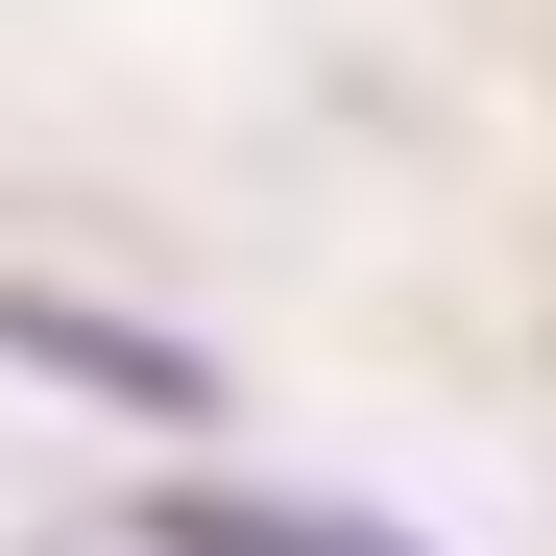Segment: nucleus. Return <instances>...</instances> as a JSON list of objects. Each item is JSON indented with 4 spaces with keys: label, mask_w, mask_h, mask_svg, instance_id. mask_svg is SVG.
I'll return each instance as SVG.
<instances>
[{
    "label": "nucleus",
    "mask_w": 556,
    "mask_h": 556,
    "mask_svg": "<svg viewBox=\"0 0 556 556\" xmlns=\"http://www.w3.org/2000/svg\"><path fill=\"white\" fill-rule=\"evenodd\" d=\"M0 363H49V388H122V412H218V363H194V339L73 315V291H0Z\"/></svg>",
    "instance_id": "1"
},
{
    "label": "nucleus",
    "mask_w": 556,
    "mask_h": 556,
    "mask_svg": "<svg viewBox=\"0 0 556 556\" xmlns=\"http://www.w3.org/2000/svg\"><path fill=\"white\" fill-rule=\"evenodd\" d=\"M146 556H412L388 508H315V484H169Z\"/></svg>",
    "instance_id": "2"
}]
</instances>
